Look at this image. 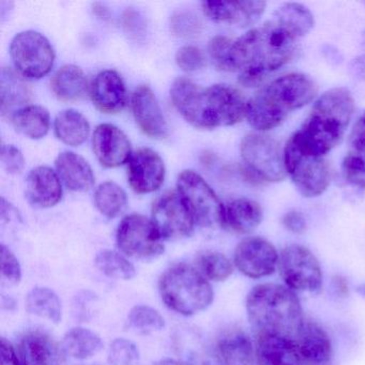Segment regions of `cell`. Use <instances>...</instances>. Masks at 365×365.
<instances>
[{"label":"cell","mask_w":365,"mask_h":365,"mask_svg":"<svg viewBox=\"0 0 365 365\" xmlns=\"http://www.w3.org/2000/svg\"><path fill=\"white\" fill-rule=\"evenodd\" d=\"M298 40L272 19L232 40L226 71L239 72V82L243 86H257L268 74L289 63Z\"/></svg>","instance_id":"1"},{"label":"cell","mask_w":365,"mask_h":365,"mask_svg":"<svg viewBox=\"0 0 365 365\" xmlns=\"http://www.w3.org/2000/svg\"><path fill=\"white\" fill-rule=\"evenodd\" d=\"M317 91L311 76L286 74L262 87L247 102V121L258 131L274 129L290 113L311 102Z\"/></svg>","instance_id":"2"},{"label":"cell","mask_w":365,"mask_h":365,"mask_svg":"<svg viewBox=\"0 0 365 365\" xmlns=\"http://www.w3.org/2000/svg\"><path fill=\"white\" fill-rule=\"evenodd\" d=\"M247 318L257 335L294 337L304 313L296 292L277 283L254 286L245 301Z\"/></svg>","instance_id":"3"},{"label":"cell","mask_w":365,"mask_h":365,"mask_svg":"<svg viewBox=\"0 0 365 365\" xmlns=\"http://www.w3.org/2000/svg\"><path fill=\"white\" fill-rule=\"evenodd\" d=\"M354 110L349 91L331 89L316 101L304 125L294 136L307 153L324 157L341 142Z\"/></svg>","instance_id":"4"},{"label":"cell","mask_w":365,"mask_h":365,"mask_svg":"<svg viewBox=\"0 0 365 365\" xmlns=\"http://www.w3.org/2000/svg\"><path fill=\"white\" fill-rule=\"evenodd\" d=\"M160 294L166 307L183 316L205 311L213 301V289L198 269L177 264L162 274Z\"/></svg>","instance_id":"5"},{"label":"cell","mask_w":365,"mask_h":365,"mask_svg":"<svg viewBox=\"0 0 365 365\" xmlns=\"http://www.w3.org/2000/svg\"><path fill=\"white\" fill-rule=\"evenodd\" d=\"M245 177L252 182H279L285 178L286 168L277 140L264 134L251 133L240 145Z\"/></svg>","instance_id":"6"},{"label":"cell","mask_w":365,"mask_h":365,"mask_svg":"<svg viewBox=\"0 0 365 365\" xmlns=\"http://www.w3.org/2000/svg\"><path fill=\"white\" fill-rule=\"evenodd\" d=\"M284 161L286 172L303 196L316 197L328 189L330 168L326 160L307 153L294 135L286 145Z\"/></svg>","instance_id":"7"},{"label":"cell","mask_w":365,"mask_h":365,"mask_svg":"<svg viewBox=\"0 0 365 365\" xmlns=\"http://www.w3.org/2000/svg\"><path fill=\"white\" fill-rule=\"evenodd\" d=\"M279 277L292 292L318 294L324 283L322 266L313 252L300 245H292L279 253Z\"/></svg>","instance_id":"8"},{"label":"cell","mask_w":365,"mask_h":365,"mask_svg":"<svg viewBox=\"0 0 365 365\" xmlns=\"http://www.w3.org/2000/svg\"><path fill=\"white\" fill-rule=\"evenodd\" d=\"M177 187L195 224L204 228L223 226L225 206L197 173L183 170L179 175Z\"/></svg>","instance_id":"9"},{"label":"cell","mask_w":365,"mask_h":365,"mask_svg":"<svg viewBox=\"0 0 365 365\" xmlns=\"http://www.w3.org/2000/svg\"><path fill=\"white\" fill-rule=\"evenodd\" d=\"M10 55L16 71L31 80L48 76L54 66V50L50 41L37 31H23L16 35L10 46Z\"/></svg>","instance_id":"10"},{"label":"cell","mask_w":365,"mask_h":365,"mask_svg":"<svg viewBox=\"0 0 365 365\" xmlns=\"http://www.w3.org/2000/svg\"><path fill=\"white\" fill-rule=\"evenodd\" d=\"M117 245L125 255L140 260L155 259L164 252L163 238L153 220L136 213L121 221Z\"/></svg>","instance_id":"11"},{"label":"cell","mask_w":365,"mask_h":365,"mask_svg":"<svg viewBox=\"0 0 365 365\" xmlns=\"http://www.w3.org/2000/svg\"><path fill=\"white\" fill-rule=\"evenodd\" d=\"M151 220L163 240L187 238L191 236L195 225L178 191L166 192L155 200Z\"/></svg>","instance_id":"12"},{"label":"cell","mask_w":365,"mask_h":365,"mask_svg":"<svg viewBox=\"0 0 365 365\" xmlns=\"http://www.w3.org/2000/svg\"><path fill=\"white\" fill-rule=\"evenodd\" d=\"M247 102L238 89L217 84L206 88L205 121L206 130L228 127L247 117Z\"/></svg>","instance_id":"13"},{"label":"cell","mask_w":365,"mask_h":365,"mask_svg":"<svg viewBox=\"0 0 365 365\" xmlns=\"http://www.w3.org/2000/svg\"><path fill=\"white\" fill-rule=\"evenodd\" d=\"M279 259L274 245L262 237H247L235 250V266L250 279L270 277L277 270Z\"/></svg>","instance_id":"14"},{"label":"cell","mask_w":365,"mask_h":365,"mask_svg":"<svg viewBox=\"0 0 365 365\" xmlns=\"http://www.w3.org/2000/svg\"><path fill=\"white\" fill-rule=\"evenodd\" d=\"M292 339L304 365H334L332 339L313 318L304 315Z\"/></svg>","instance_id":"15"},{"label":"cell","mask_w":365,"mask_h":365,"mask_svg":"<svg viewBox=\"0 0 365 365\" xmlns=\"http://www.w3.org/2000/svg\"><path fill=\"white\" fill-rule=\"evenodd\" d=\"M128 175L130 185L136 193H151L163 185L165 164L155 151L140 149L130 158Z\"/></svg>","instance_id":"16"},{"label":"cell","mask_w":365,"mask_h":365,"mask_svg":"<svg viewBox=\"0 0 365 365\" xmlns=\"http://www.w3.org/2000/svg\"><path fill=\"white\" fill-rule=\"evenodd\" d=\"M132 110L138 127L149 138L163 140L168 135V125L153 91L140 85L132 96Z\"/></svg>","instance_id":"17"},{"label":"cell","mask_w":365,"mask_h":365,"mask_svg":"<svg viewBox=\"0 0 365 365\" xmlns=\"http://www.w3.org/2000/svg\"><path fill=\"white\" fill-rule=\"evenodd\" d=\"M96 157L106 168H118L132 157V146L125 132L108 123L98 125L93 138Z\"/></svg>","instance_id":"18"},{"label":"cell","mask_w":365,"mask_h":365,"mask_svg":"<svg viewBox=\"0 0 365 365\" xmlns=\"http://www.w3.org/2000/svg\"><path fill=\"white\" fill-rule=\"evenodd\" d=\"M173 344L182 365H223L217 350L191 327H178L173 334Z\"/></svg>","instance_id":"19"},{"label":"cell","mask_w":365,"mask_h":365,"mask_svg":"<svg viewBox=\"0 0 365 365\" xmlns=\"http://www.w3.org/2000/svg\"><path fill=\"white\" fill-rule=\"evenodd\" d=\"M202 11L215 22L228 23L239 27L255 24L266 10L264 1H204Z\"/></svg>","instance_id":"20"},{"label":"cell","mask_w":365,"mask_h":365,"mask_svg":"<svg viewBox=\"0 0 365 365\" xmlns=\"http://www.w3.org/2000/svg\"><path fill=\"white\" fill-rule=\"evenodd\" d=\"M217 356L223 365H255V344L239 326H228L217 337Z\"/></svg>","instance_id":"21"},{"label":"cell","mask_w":365,"mask_h":365,"mask_svg":"<svg viewBox=\"0 0 365 365\" xmlns=\"http://www.w3.org/2000/svg\"><path fill=\"white\" fill-rule=\"evenodd\" d=\"M205 95L206 88L185 78H177L170 89L175 108L190 125L197 129H206Z\"/></svg>","instance_id":"22"},{"label":"cell","mask_w":365,"mask_h":365,"mask_svg":"<svg viewBox=\"0 0 365 365\" xmlns=\"http://www.w3.org/2000/svg\"><path fill=\"white\" fill-rule=\"evenodd\" d=\"M91 99L98 110L104 114H118L127 104V89L118 72H100L91 85Z\"/></svg>","instance_id":"23"},{"label":"cell","mask_w":365,"mask_h":365,"mask_svg":"<svg viewBox=\"0 0 365 365\" xmlns=\"http://www.w3.org/2000/svg\"><path fill=\"white\" fill-rule=\"evenodd\" d=\"M255 349L257 365H304L292 337L257 335Z\"/></svg>","instance_id":"24"},{"label":"cell","mask_w":365,"mask_h":365,"mask_svg":"<svg viewBox=\"0 0 365 365\" xmlns=\"http://www.w3.org/2000/svg\"><path fill=\"white\" fill-rule=\"evenodd\" d=\"M26 196L31 204L39 208H50L61 202L63 196L61 178L48 166L31 170L26 182Z\"/></svg>","instance_id":"25"},{"label":"cell","mask_w":365,"mask_h":365,"mask_svg":"<svg viewBox=\"0 0 365 365\" xmlns=\"http://www.w3.org/2000/svg\"><path fill=\"white\" fill-rule=\"evenodd\" d=\"M21 365H61V352L54 339L42 332L25 335L19 347Z\"/></svg>","instance_id":"26"},{"label":"cell","mask_w":365,"mask_h":365,"mask_svg":"<svg viewBox=\"0 0 365 365\" xmlns=\"http://www.w3.org/2000/svg\"><path fill=\"white\" fill-rule=\"evenodd\" d=\"M55 164L59 178L72 191L85 192L93 187L95 175L84 158L71 151H65L58 155Z\"/></svg>","instance_id":"27"},{"label":"cell","mask_w":365,"mask_h":365,"mask_svg":"<svg viewBox=\"0 0 365 365\" xmlns=\"http://www.w3.org/2000/svg\"><path fill=\"white\" fill-rule=\"evenodd\" d=\"M262 220V208L254 200L239 198L224 207L223 227L235 234H251Z\"/></svg>","instance_id":"28"},{"label":"cell","mask_w":365,"mask_h":365,"mask_svg":"<svg viewBox=\"0 0 365 365\" xmlns=\"http://www.w3.org/2000/svg\"><path fill=\"white\" fill-rule=\"evenodd\" d=\"M51 88L55 97L61 101H78L87 91L86 76L76 66H63L51 80Z\"/></svg>","instance_id":"29"},{"label":"cell","mask_w":365,"mask_h":365,"mask_svg":"<svg viewBox=\"0 0 365 365\" xmlns=\"http://www.w3.org/2000/svg\"><path fill=\"white\" fill-rule=\"evenodd\" d=\"M31 99V91L22 78L9 68H4L0 76V103L1 114L12 117L14 113L24 108Z\"/></svg>","instance_id":"30"},{"label":"cell","mask_w":365,"mask_h":365,"mask_svg":"<svg viewBox=\"0 0 365 365\" xmlns=\"http://www.w3.org/2000/svg\"><path fill=\"white\" fill-rule=\"evenodd\" d=\"M11 120L20 133L33 140L44 138L51 127L50 114L40 106H24L12 115Z\"/></svg>","instance_id":"31"},{"label":"cell","mask_w":365,"mask_h":365,"mask_svg":"<svg viewBox=\"0 0 365 365\" xmlns=\"http://www.w3.org/2000/svg\"><path fill=\"white\" fill-rule=\"evenodd\" d=\"M54 127L57 138L73 147L84 144L91 132L88 120L74 110L61 112L55 119Z\"/></svg>","instance_id":"32"},{"label":"cell","mask_w":365,"mask_h":365,"mask_svg":"<svg viewBox=\"0 0 365 365\" xmlns=\"http://www.w3.org/2000/svg\"><path fill=\"white\" fill-rule=\"evenodd\" d=\"M63 347L71 358L87 360L102 349L103 341L93 331L83 327H76L66 333Z\"/></svg>","instance_id":"33"},{"label":"cell","mask_w":365,"mask_h":365,"mask_svg":"<svg viewBox=\"0 0 365 365\" xmlns=\"http://www.w3.org/2000/svg\"><path fill=\"white\" fill-rule=\"evenodd\" d=\"M273 20L294 34L298 39L304 37L314 26V16L301 4L288 3L279 7L273 14Z\"/></svg>","instance_id":"34"},{"label":"cell","mask_w":365,"mask_h":365,"mask_svg":"<svg viewBox=\"0 0 365 365\" xmlns=\"http://www.w3.org/2000/svg\"><path fill=\"white\" fill-rule=\"evenodd\" d=\"M26 309L33 315L59 324L63 317L61 299L50 288H34L26 298Z\"/></svg>","instance_id":"35"},{"label":"cell","mask_w":365,"mask_h":365,"mask_svg":"<svg viewBox=\"0 0 365 365\" xmlns=\"http://www.w3.org/2000/svg\"><path fill=\"white\" fill-rule=\"evenodd\" d=\"M95 204L104 217L114 219L125 208L127 194L117 183L106 181L96 191Z\"/></svg>","instance_id":"36"},{"label":"cell","mask_w":365,"mask_h":365,"mask_svg":"<svg viewBox=\"0 0 365 365\" xmlns=\"http://www.w3.org/2000/svg\"><path fill=\"white\" fill-rule=\"evenodd\" d=\"M95 264L103 274L110 279L129 281L136 274L135 267L129 259L123 254L110 250H104L98 253Z\"/></svg>","instance_id":"37"},{"label":"cell","mask_w":365,"mask_h":365,"mask_svg":"<svg viewBox=\"0 0 365 365\" xmlns=\"http://www.w3.org/2000/svg\"><path fill=\"white\" fill-rule=\"evenodd\" d=\"M198 270L208 281L223 282L234 272L232 262L219 252H205L197 258Z\"/></svg>","instance_id":"38"},{"label":"cell","mask_w":365,"mask_h":365,"mask_svg":"<svg viewBox=\"0 0 365 365\" xmlns=\"http://www.w3.org/2000/svg\"><path fill=\"white\" fill-rule=\"evenodd\" d=\"M131 328L140 333H151L161 331L165 327L163 316L148 305H136L128 316Z\"/></svg>","instance_id":"39"},{"label":"cell","mask_w":365,"mask_h":365,"mask_svg":"<svg viewBox=\"0 0 365 365\" xmlns=\"http://www.w3.org/2000/svg\"><path fill=\"white\" fill-rule=\"evenodd\" d=\"M22 279V268L16 256L6 245L0 247V284L3 287H14Z\"/></svg>","instance_id":"40"},{"label":"cell","mask_w":365,"mask_h":365,"mask_svg":"<svg viewBox=\"0 0 365 365\" xmlns=\"http://www.w3.org/2000/svg\"><path fill=\"white\" fill-rule=\"evenodd\" d=\"M110 365H138L140 351L138 346L125 339H116L110 344L108 351Z\"/></svg>","instance_id":"41"},{"label":"cell","mask_w":365,"mask_h":365,"mask_svg":"<svg viewBox=\"0 0 365 365\" xmlns=\"http://www.w3.org/2000/svg\"><path fill=\"white\" fill-rule=\"evenodd\" d=\"M170 29L178 37H195L202 31V22L193 12L178 11L172 16Z\"/></svg>","instance_id":"42"},{"label":"cell","mask_w":365,"mask_h":365,"mask_svg":"<svg viewBox=\"0 0 365 365\" xmlns=\"http://www.w3.org/2000/svg\"><path fill=\"white\" fill-rule=\"evenodd\" d=\"M344 178L354 187H365V158L360 155L348 153L344 159L343 166Z\"/></svg>","instance_id":"43"},{"label":"cell","mask_w":365,"mask_h":365,"mask_svg":"<svg viewBox=\"0 0 365 365\" xmlns=\"http://www.w3.org/2000/svg\"><path fill=\"white\" fill-rule=\"evenodd\" d=\"M176 63L183 71H197L205 66V56L195 46H183L177 52Z\"/></svg>","instance_id":"44"},{"label":"cell","mask_w":365,"mask_h":365,"mask_svg":"<svg viewBox=\"0 0 365 365\" xmlns=\"http://www.w3.org/2000/svg\"><path fill=\"white\" fill-rule=\"evenodd\" d=\"M232 42V39L223 36H217L209 42L208 51L210 58L212 59L213 63L223 71H226L227 68L228 52Z\"/></svg>","instance_id":"45"},{"label":"cell","mask_w":365,"mask_h":365,"mask_svg":"<svg viewBox=\"0 0 365 365\" xmlns=\"http://www.w3.org/2000/svg\"><path fill=\"white\" fill-rule=\"evenodd\" d=\"M1 163L9 174L18 175L22 173L25 159L20 149L14 145H3L1 147Z\"/></svg>","instance_id":"46"},{"label":"cell","mask_w":365,"mask_h":365,"mask_svg":"<svg viewBox=\"0 0 365 365\" xmlns=\"http://www.w3.org/2000/svg\"><path fill=\"white\" fill-rule=\"evenodd\" d=\"M350 153L365 158V114L354 123L349 136Z\"/></svg>","instance_id":"47"},{"label":"cell","mask_w":365,"mask_h":365,"mask_svg":"<svg viewBox=\"0 0 365 365\" xmlns=\"http://www.w3.org/2000/svg\"><path fill=\"white\" fill-rule=\"evenodd\" d=\"M282 223H283L284 227L292 234H303L307 230V221H305L304 217L297 211H289L284 215Z\"/></svg>","instance_id":"48"},{"label":"cell","mask_w":365,"mask_h":365,"mask_svg":"<svg viewBox=\"0 0 365 365\" xmlns=\"http://www.w3.org/2000/svg\"><path fill=\"white\" fill-rule=\"evenodd\" d=\"M0 362L1 365H21L14 346L5 337H1L0 341Z\"/></svg>","instance_id":"49"},{"label":"cell","mask_w":365,"mask_h":365,"mask_svg":"<svg viewBox=\"0 0 365 365\" xmlns=\"http://www.w3.org/2000/svg\"><path fill=\"white\" fill-rule=\"evenodd\" d=\"M331 288L333 294L339 298H346L349 294V283L345 277L341 275H334L331 279Z\"/></svg>","instance_id":"50"},{"label":"cell","mask_w":365,"mask_h":365,"mask_svg":"<svg viewBox=\"0 0 365 365\" xmlns=\"http://www.w3.org/2000/svg\"><path fill=\"white\" fill-rule=\"evenodd\" d=\"M349 69L354 78L365 82V55L354 58L350 63Z\"/></svg>","instance_id":"51"},{"label":"cell","mask_w":365,"mask_h":365,"mask_svg":"<svg viewBox=\"0 0 365 365\" xmlns=\"http://www.w3.org/2000/svg\"><path fill=\"white\" fill-rule=\"evenodd\" d=\"M155 365H182L180 361L174 360V359H163L160 360L159 362L155 363Z\"/></svg>","instance_id":"52"},{"label":"cell","mask_w":365,"mask_h":365,"mask_svg":"<svg viewBox=\"0 0 365 365\" xmlns=\"http://www.w3.org/2000/svg\"><path fill=\"white\" fill-rule=\"evenodd\" d=\"M364 43H365V34H364Z\"/></svg>","instance_id":"53"}]
</instances>
